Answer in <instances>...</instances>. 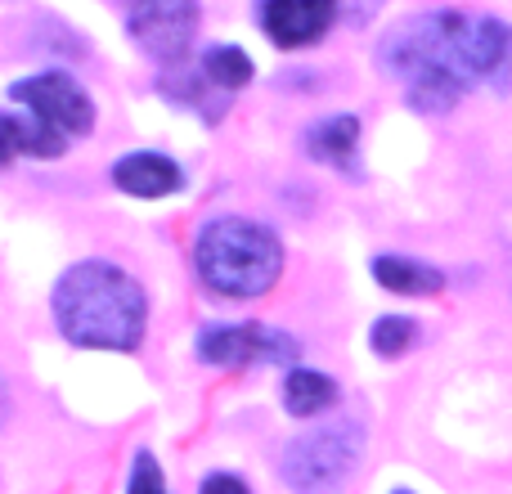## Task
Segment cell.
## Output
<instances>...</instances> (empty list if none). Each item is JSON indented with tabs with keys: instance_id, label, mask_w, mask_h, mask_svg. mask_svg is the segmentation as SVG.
Instances as JSON below:
<instances>
[{
	"instance_id": "cell-1",
	"label": "cell",
	"mask_w": 512,
	"mask_h": 494,
	"mask_svg": "<svg viewBox=\"0 0 512 494\" xmlns=\"http://www.w3.org/2000/svg\"><path fill=\"white\" fill-rule=\"evenodd\" d=\"M378 59L391 77L405 81V99L418 113H445L463 99V90L508 81L512 27L459 9L414 14L382 36Z\"/></svg>"
},
{
	"instance_id": "cell-2",
	"label": "cell",
	"mask_w": 512,
	"mask_h": 494,
	"mask_svg": "<svg viewBox=\"0 0 512 494\" xmlns=\"http://www.w3.org/2000/svg\"><path fill=\"white\" fill-rule=\"evenodd\" d=\"M144 292L126 270L108 261H81L54 288L59 333L95 351H135L144 337Z\"/></svg>"
},
{
	"instance_id": "cell-3",
	"label": "cell",
	"mask_w": 512,
	"mask_h": 494,
	"mask_svg": "<svg viewBox=\"0 0 512 494\" xmlns=\"http://www.w3.org/2000/svg\"><path fill=\"white\" fill-rule=\"evenodd\" d=\"M194 265L198 279L221 297H261L283 270V247L265 225L221 216L198 230Z\"/></svg>"
},
{
	"instance_id": "cell-4",
	"label": "cell",
	"mask_w": 512,
	"mask_h": 494,
	"mask_svg": "<svg viewBox=\"0 0 512 494\" xmlns=\"http://www.w3.org/2000/svg\"><path fill=\"white\" fill-rule=\"evenodd\" d=\"M364 454V427L351 418L324 423L283 450V481L297 494H337Z\"/></svg>"
},
{
	"instance_id": "cell-5",
	"label": "cell",
	"mask_w": 512,
	"mask_h": 494,
	"mask_svg": "<svg viewBox=\"0 0 512 494\" xmlns=\"http://www.w3.org/2000/svg\"><path fill=\"white\" fill-rule=\"evenodd\" d=\"M301 346L288 333L265 324H212L198 333V360L216 369H239V364H292Z\"/></svg>"
},
{
	"instance_id": "cell-6",
	"label": "cell",
	"mask_w": 512,
	"mask_h": 494,
	"mask_svg": "<svg viewBox=\"0 0 512 494\" xmlns=\"http://www.w3.org/2000/svg\"><path fill=\"white\" fill-rule=\"evenodd\" d=\"M9 99L23 104L32 117H41V122L50 126V131H59L63 140L86 135L90 126H95V104H90V95L72 77H63V72L14 81V86H9Z\"/></svg>"
},
{
	"instance_id": "cell-7",
	"label": "cell",
	"mask_w": 512,
	"mask_h": 494,
	"mask_svg": "<svg viewBox=\"0 0 512 494\" xmlns=\"http://www.w3.org/2000/svg\"><path fill=\"white\" fill-rule=\"evenodd\" d=\"M198 5L194 0H135L131 9V41L153 63H180L194 45Z\"/></svg>"
},
{
	"instance_id": "cell-8",
	"label": "cell",
	"mask_w": 512,
	"mask_h": 494,
	"mask_svg": "<svg viewBox=\"0 0 512 494\" xmlns=\"http://www.w3.org/2000/svg\"><path fill=\"white\" fill-rule=\"evenodd\" d=\"M337 18V0H265L261 27L274 45L283 50H301V45L319 41Z\"/></svg>"
},
{
	"instance_id": "cell-9",
	"label": "cell",
	"mask_w": 512,
	"mask_h": 494,
	"mask_svg": "<svg viewBox=\"0 0 512 494\" xmlns=\"http://www.w3.org/2000/svg\"><path fill=\"white\" fill-rule=\"evenodd\" d=\"M68 149L59 131L41 122L32 113H0V167H9L14 158L32 153V158H59Z\"/></svg>"
},
{
	"instance_id": "cell-10",
	"label": "cell",
	"mask_w": 512,
	"mask_h": 494,
	"mask_svg": "<svg viewBox=\"0 0 512 494\" xmlns=\"http://www.w3.org/2000/svg\"><path fill=\"white\" fill-rule=\"evenodd\" d=\"M113 180H117V189H126L135 198H167V194H176L185 176L162 153H126L113 167Z\"/></svg>"
},
{
	"instance_id": "cell-11",
	"label": "cell",
	"mask_w": 512,
	"mask_h": 494,
	"mask_svg": "<svg viewBox=\"0 0 512 494\" xmlns=\"http://www.w3.org/2000/svg\"><path fill=\"white\" fill-rule=\"evenodd\" d=\"M355 144H360V122H355L351 113L324 117L319 126L306 131V153L337 171H355Z\"/></svg>"
},
{
	"instance_id": "cell-12",
	"label": "cell",
	"mask_w": 512,
	"mask_h": 494,
	"mask_svg": "<svg viewBox=\"0 0 512 494\" xmlns=\"http://www.w3.org/2000/svg\"><path fill=\"white\" fill-rule=\"evenodd\" d=\"M373 279L391 292H405V297H432L445 288V274L427 261H409V256H378L373 261Z\"/></svg>"
},
{
	"instance_id": "cell-13",
	"label": "cell",
	"mask_w": 512,
	"mask_h": 494,
	"mask_svg": "<svg viewBox=\"0 0 512 494\" xmlns=\"http://www.w3.org/2000/svg\"><path fill=\"white\" fill-rule=\"evenodd\" d=\"M333 400H337L333 378H324V373H315V369H292L288 382H283V405L297 418L319 414V409H328Z\"/></svg>"
},
{
	"instance_id": "cell-14",
	"label": "cell",
	"mask_w": 512,
	"mask_h": 494,
	"mask_svg": "<svg viewBox=\"0 0 512 494\" xmlns=\"http://www.w3.org/2000/svg\"><path fill=\"white\" fill-rule=\"evenodd\" d=\"M203 72H207V81H216L221 90H239L252 81V59L239 45H212V50L203 54Z\"/></svg>"
},
{
	"instance_id": "cell-15",
	"label": "cell",
	"mask_w": 512,
	"mask_h": 494,
	"mask_svg": "<svg viewBox=\"0 0 512 494\" xmlns=\"http://www.w3.org/2000/svg\"><path fill=\"white\" fill-rule=\"evenodd\" d=\"M414 337H418V324L414 319H405V315H387V319H378V324H373V351L378 355H400V351H409V346H414Z\"/></svg>"
},
{
	"instance_id": "cell-16",
	"label": "cell",
	"mask_w": 512,
	"mask_h": 494,
	"mask_svg": "<svg viewBox=\"0 0 512 494\" xmlns=\"http://www.w3.org/2000/svg\"><path fill=\"white\" fill-rule=\"evenodd\" d=\"M131 494H167V486H162V468H158V459H153V454H135Z\"/></svg>"
},
{
	"instance_id": "cell-17",
	"label": "cell",
	"mask_w": 512,
	"mask_h": 494,
	"mask_svg": "<svg viewBox=\"0 0 512 494\" xmlns=\"http://www.w3.org/2000/svg\"><path fill=\"white\" fill-rule=\"evenodd\" d=\"M198 494H248V486H243L239 477H230V472H212Z\"/></svg>"
},
{
	"instance_id": "cell-18",
	"label": "cell",
	"mask_w": 512,
	"mask_h": 494,
	"mask_svg": "<svg viewBox=\"0 0 512 494\" xmlns=\"http://www.w3.org/2000/svg\"><path fill=\"white\" fill-rule=\"evenodd\" d=\"M342 9L351 23H369V18L382 9V0H342Z\"/></svg>"
},
{
	"instance_id": "cell-19",
	"label": "cell",
	"mask_w": 512,
	"mask_h": 494,
	"mask_svg": "<svg viewBox=\"0 0 512 494\" xmlns=\"http://www.w3.org/2000/svg\"><path fill=\"white\" fill-rule=\"evenodd\" d=\"M9 418V391H5V382H0V423Z\"/></svg>"
}]
</instances>
